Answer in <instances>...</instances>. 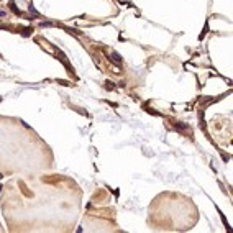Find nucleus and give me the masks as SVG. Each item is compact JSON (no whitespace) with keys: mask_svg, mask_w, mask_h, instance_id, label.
<instances>
[{"mask_svg":"<svg viewBox=\"0 0 233 233\" xmlns=\"http://www.w3.org/2000/svg\"><path fill=\"white\" fill-rule=\"evenodd\" d=\"M110 59L113 61L115 64H122V56H120L118 53H115V51H113V53H112V54H110Z\"/></svg>","mask_w":233,"mask_h":233,"instance_id":"1","label":"nucleus"},{"mask_svg":"<svg viewBox=\"0 0 233 233\" xmlns=\"http://www.w3.org/2000/svg\"><path fill=\"white\" fill-rule=\"evenodd\" d=\"M0 16H7V12L5 10H0Z\"/></svg>","mask_w":233,"mask_h":233,"instance_id":"3","label":"nucleus"},{"mask_svg":"<svg viewBox=\"0 0 233 233\" xmlns=\"http://www.w3.org/2000/svg\"><path fill=\"white\" fill-rule=\"evenodd\" d=\"M41 26H53L51 21H41Z\"/></svg>","mask_w":233,"mask_h":233,"instance_id":"2","label":"nucleus"}]
</instances>
